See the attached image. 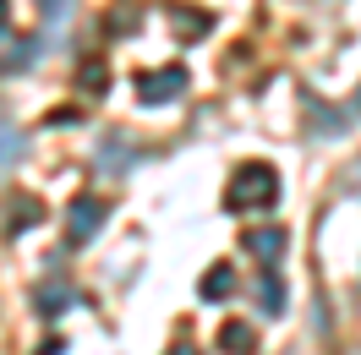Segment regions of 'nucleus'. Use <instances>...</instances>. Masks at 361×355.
I'll return each mask as SVG.
<instances>
[{
  "label": "nucleus",
  "instance_id": "nucleus-11",
  "mask_svg": "<svg viewBox=\"0 0 361 355\" xmlns=\"http://www.w3.org/2000/svg\"><path fill=\"white\" fill-rule=\"evenodd\" d=\"M82 88H104V66H88V71H82Z\"/></svg>",
  "mask_w": 361,
  "mask_h": 355
},
{
  "label": "nucleus",
  "instance_id": "nucleus-1",
  "mask_svg": "<svg viewBox=\"0 0 361 355\" xmlns=\"http://www.w3.org/2000/svg\"><path fill=\"white\" fill-rule=\"evenodd\" d=\"M279 202V175L269 164H241L235 180L225 186V208L230 213H252V208H274Z\"/></svg>",
  "mask_w": 361,
  "mask_h": 355
},
{
  "label": "nucleus",
  "instance_id": "nucleus-3",
  "mask_svg": "<svg viewBox=\"0 0 361 355\" xmlns=\"http://www.w3.org/2000/svg\"><path fill=\"white\" fill-rule=\"evenodd\" d=\"M186 88V66H164V71H142L137 77V99L142 104H170Z\"/></svg>",
  "mask_w": 361,
  "mask_h": 355
},
{
  "label": "nucleus",
  "instance_id": "nucleus-10",
  "mask_svg": "<svg viewBox=\"0 0 361 355\" xmlns=\"http://www.w3.org/2000/svg\"><path fill=\"white\" fill-rule=\"evenodd\" d=\"M39 6H44V17H49V23H61V17L71 11V0H39Z\"/></svg>",
  "mask_w": 361,
  "mask_h": 355
},
{
  "label": "nucleus",
  "instance_id": "nucleus-7",
  "mask_svg": "<svg viewBox=\"0 0 361 355\" xmlns=\"http://www.w3.org/2000/svg\"><path fill=\"white\" fill-rule=\"evenodd\" d=\"M247 246L257 251V257H279V251H285V230H252Z\"/></svg>",
  "mask_w": 361,
  "mask_h": 355
},
{
  "label": "nucleus",
  "instance_id": "nucleus-13",
  "mask_svg": "<svg viewBox=\"0 0 361 355\" xmlns=\"http://www.w3.org/2000/svg\"><path fill=\"white\" fill-rule=\"evenodd\" d=\"M170 355H197V350H186V344H180V350H170Z\"/></svg>",
  "mask_w": 361,
  "mask_h": 355
},
{
  "label": "nucleus",
  "instance_id": "nucleus-6",
  "mask_svg": "<svg viewBox=\"0 0 361 355\" xmlns=\"http://www.w3.org/2000/svg\"><path fill=\"white\" fill-rule=\"evenodd\" d=\"M197 289H203V301H225L230 289H235V273H230V268H208Z\"/></svg>",
  "mask_w": 361,
  "mask_h": 355
},
{
  "label": "nucleus",
  "instance_id": "nucleus-2",
  "mask_svg": "<svg viewBox=\"0 0 361 355\" xmlns=\"http://www.w3.org/2000/svg\"><path fill=\"white\" fill-rule=\"evenodd\" d=\"M104 219H110V208H104L99 197H88V192H82V197H77V202L66 208V241H71V246L93 241V235H99V224H104Z\"/></svg>",
  "mask_w": 361,
  "mask_h": 355
},
{
  "label": "nucleus",
  "instance_id": "nucleus-4",
  "mask_svg": "<svg viewBox=\"0 0 361 355\" xmlns=\"http://www.w3.org/2000/svg\"><path fill=\"white\" fill-rule=\"evenodd\" d=\"M257 301H263L269 317H279V311H285V279H279V273H263V279H257Z\"/></svg>",
  "mask_w": 361,
  "mask_h": 355
},
{
  "label": "nucleus",
  "instance_id": "nucleus-12",
  "mask_svg": "<svg viewBox=\"0 0 361 355\" xmlns=\"http://www.w3.org/2000/svg\"><path fill=\"white\" fill-rule=\"evenodd\" d=\"M0 33H6V0H0Z\"/></svg>",
  "mask_w": 361,
  "mask_h": 355
},
{
  "label": "nucleus",
  "instance_id": "nucleus-8",
  "mask_svg": "<svg viewBox=\"0 0 361 355\" xmlns=\"http://www.w3.org/2000/svg\"><path fill=\"white\" fill-rule=\"evenodd\" d=\"M33 301H39V317H61V306H66V289H61V285H55V289H39Z\"/></svg>",
  "mask_w": 361,
  "mask_h": 355
},
{
  "label": "nucleus",
  "instance_id": "nucleus-9",
  "mask_svg": "<svg viewBox=\"0 0 361 355\" xmlns=\"http://www.w3.org/2000/svg\"><path fill=\"white\" fill-rule=\"evenodd\" d=\"M27 154V142L17 132H0V164H17V158Z\"/></svg>",
  "mask_w": 361,
  "mask_h": 355
},
{
  "label": "nucleus",
  "instance_id": "nucleus-5",
  "mask_svg": "<svg viewBox=\"0 0 361 355\" xmlns=\"http://www.w3.org/2000/svg\"><path fill=\"white\" fill-rule=\"evenodd\" d=\"M219 344L235 350V355H252V350H257V333H252L247 323H225V328H219Z\"/></svg>",
  "mask_w": 361,
  "mask_h": 355
}]
</instances>
